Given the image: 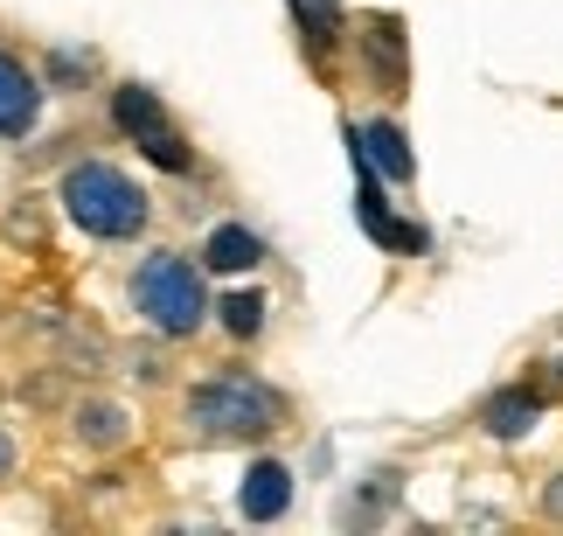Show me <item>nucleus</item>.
<instances>
[{
	"instance_id": "7ed1b4c3",
	"label": "nucleus",
	"mask_w": 563,
	"mask_h": 536,
	"mask_svg": "<svg viewBox=\"0 0 563 536\" xmlns=\"http://www.w3.org/2000/svg\"><path fill=\"white\" fill-rule=\"evenodd\" d=\"M133 307H140L146 328L167 335V341L195 335V328H202V320L216 314V307H209L202 272H195V265L181 259V251H146L140 272H133Z\"/></svg>"
},
{
	"instance_id": "9b49d317",
	"label": "nucleus",
	"mask_w": 563,
	"mask_h": 536,
	"mask_svg": "<svg viewBox=\"0 0 563 536\" xmlns=\"http://www.w3.org/2000/svg\"><path fill=\"white\" fill-rule=\"evenodd\" d=\"M362 56H369V70L389 98H404V29H397V14H383L369 21V35H362Z\"/></svg>"
},
{
	"instance_id": "f8f14e48",
	"label": "nucleus",
	"mask_w": 563,
	"mask_h": 536,
	"mask_svg": "<svg viewBox=\"0 0 563 536\" xmlns=\"http://www.w3.org/2000/svg\"><path fill=\"white\" fill-rule=\"evenodd\" d=\"M286 8H292V21H299V35H307V50H313V56H334L341 29H349L341 0H286Z\"/></svg>"
},
{
	"instance_id": "f257e3e1",
	"label": "nucleus",
	"mask_w": 563,
	"mask_h": 536,
	"mask_svg": "<svg viewBox=\"0 0 563 536\" xmlns=\"http://www.w3.org/2000/svg\"><path fill=\"white\" fill-rule=\"evenodd\" d=\"M63 217H70L84 238H98V244H125V238H140V230H146L154 203L140 196V182L125 175V167L77 161L70 175H63Z\"/></svg>"
},
{
	"instance_id": "6e6552de",
	"label": "nucleus",
	"mask_w": 563,
	"mask_h": 536,
	"mask_svg": "<svg viewBox=\"0 0 563 536\" xmlns=\"http://www.w3.org/2000/svg\"><path fill=\"white\" fill-rule=\"evenodd\" d=\"M257 259H265V238L251 223H216L202 238V272H251Z\"/></svg>"
},
{
	"instance_id": "4468645a",
	"label": "nucleus",
	"mask_w": 563,
	"mask_h": 536,
	"mask_svg": "<svg viewBox=\"0 0 563 536\" xmlns=\"http://www.w3.org/2000/svg\"><path fill=\"white\" fill-rule=\"evenodd\" d=\"M543 516H550V523H563V467L543 481Z\"/></svg>"
},
{
	"instance_id": "20e7f679",
	"label": "nucleus",
	"mask_w": 563,
	"mask_h": 536,
	"mask_svg": "<svg viewBox=\"0 0 563 536\" xmlns=\"http://www.w3.org/2000/svg\"><path fill=\"white\" fill-rule=\"evenodd\" d=\"M112 119H119V133L133 140L154 167H167V175H188V140H181V125L167 119L161 91H146V84H119V91H112Z\"/></svg>"
},
{
	"instance_id": "9d476101",
	"label": "nucleus",
	"mask_w": 563,
	"mask_h": 536,
	"mask_svg": "<svg viewBox=\"0 0 563 536\" xmlns=\"http://www.w3.org/2000/svg\"><path fill=\"white\" fill-rule=\"evenodd\" d=\"M125 425H133V418H125V404H112V397H84L70 433H77V446H91V453H119V446H125Z\"/></svg>"
},
{
	"instance_id": "39448f33",
	"label": "nucleus",
	"mask_w": 563,
	"mask_h": 536,
	"mask_svg": "<svg viewBox=\"0 0 563 536\" xmlns=\"http://www.w3.org/2000/svg\"><path fill=\"white\" fill-rule=\"evenodd\" d=\"M35 119H42V77L0 50V140H29Z\"/></svg>"
},
{
	"instance_id": "2eb2a0df",
	"label": "nucleus",
	"mask_w": 563,
	"mask_h": 536,
	"mask_svg": "<svg viewBox=\"0 0 563 536\" xmlns=\"http://www.w3.org/2000/svg\"><path fill=\"white\" fill-rule=\"evenodd\" d=\"M8 474H14V439L0 433V481H8Z\"/></svg>"
},
{
	"instance_id": "423d86ee",
	"label": "nucleus",
	"mask_w": 563,
	"mask_h": 536,
	"mask_svg": "<svg viewBox=\"0 0 563 536\" xmlns=\"http://www.w3.org/2000/svg\"><path fill=\"white\" fill-rule=\"evenodd\" d=\"M292 508V467L286 460H251L244 488H236V516L244 523H278Z\"/></svg>"
},
{
	"instance_id": "ddd939ff",
	"label": "nucleus",
	"mask_w": 563,
	"mask_h": 536,
	"mask_svg": "<svg viewBox=\"0 0 563 536\" xmlns=\"http://www.w3.org/2000/svg\"><path fill=\"white\" fill-rule=\"evenodd\" d=\"M216 314H223V328H230L236 341L265 335V299H257V293H223V307H216Z\"/></svg>"
},
{
	"instance_id": "1a4fd4ad",
	"label": "nucleus",
	"mask_w": 563,
	"mask_h": 536,
	"mask_svg": "<svg viewBox=\"0 0 563 536\" xmlns=\"http://www.w3.org/2000/svg\"><path fill=\"white\" fill-rule=\"evenodd\" d=\"M536 418H543V397H536L529 383H508V391H494V397L481 404V425H487L494 439H522Z\"/></svg>"
},
{
	"instance_id": "0eeeda50",
	"label": "nucleus",
	"mask_w": 563,
	"mask_h": 536,
	"mask_svg": "<svg viewBox=\"0 0 563 536\" xmlns=\"http://www.w3.org/2000/svg\"><path fill=\"white\" fill-rule=\"evenodd\" d=\"M349 140L362 146V154H369L376 161V175L383 182H410V175H418V154H410V140H404V125L397 119H369V125H349Z\"/></svg>"
},
{
	"instance_id": "f03ea898",
	"label": "nucleus",
	"mask_w": 563,
	"mask_h": 536,
	"mask_svg": "<svg viewBox=\"0 0 563 536\" xmlns=\"http://www.w3.org/2000/svg\"><path fill=\"white\" fill-rule=\"evenodd\" d=\"M278 418H286V397L236 370L188 391V433H202V439H265V433H278Z\"/></svg>"
}]
</instances>
